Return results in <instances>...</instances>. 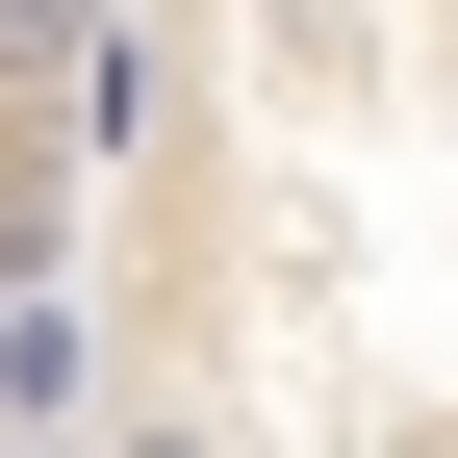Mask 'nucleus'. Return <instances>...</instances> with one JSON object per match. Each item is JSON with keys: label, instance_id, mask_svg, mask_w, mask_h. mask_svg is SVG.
I'll use <instances>...</instances> for the list:
<instances>
[{"label": "nucleus", "instance_id": "nucleus-1", "mask_svg": "<svg viewBox=\"0 0 458 458\" xmlns=\"http://www.w3.org/2000/svg\"><path fill=\"white\" fill-rule=\"evenodd\" d=\"M51 458H458V0L102 26Z\"/></svg>", "mask_w": 458, "mask_h": 458}, {"label": "nucleus", "instance_id": "nucleus-2", "mask_svg": "<svg viewBox=\"0 0 458 458\" xmlns=\"http://www.w3.org/2000/svg\"><path fill=\"white\" fill-rule=\"evenodd\" d=\"M102 26L128 0H0V458H51V280L102 179Z\"/></svg>", "mask_w": 458, "mask_h": 458}]
</instances>
